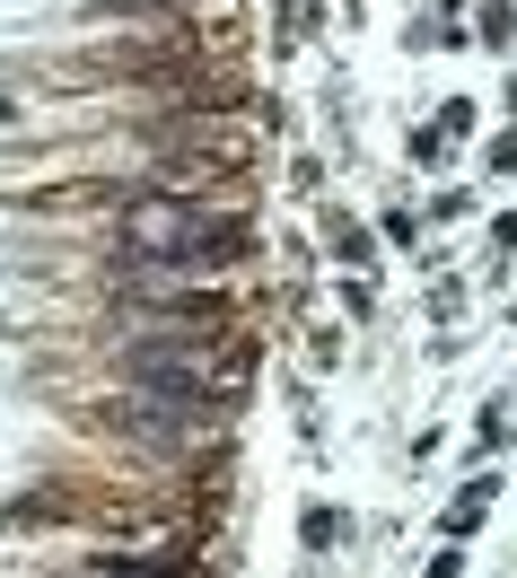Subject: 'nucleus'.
<instances>
[{
	"instance_id": "obj_1",
	"label": "nucleus",
	"mask_w": 517,
	"mask_h": 578,
	"mask_svg": "<svg viewBox=\"0 0 517 578\" xmlns=\"http://www.w3.org/2000/svg\"><path fill=\"white\" fill-rule=\"evenodd\" d=\"M202 570V535H167V544H149V553H124V544H106V553H88L71 578H193Z\"/></svg>"
},
{
	"instance_id": "obj_3",
	"label": "nucleus",
	"mask_w": 517,
	"mask_h": 578,
	"mask_svg": "<svg viewBox=\"0 0 517 578\" xmlns=\"http://www.w3.org/2000/svg\"><path fill=\"white\" fill-rule=\"evenodd\" d=\"M325 544H342V517L334 508H307V553H325Z\"/></svg>"
},
{
	"instance_id": "obj_4",
	"label": "nucleus",
	"mask_w": 517,
	"mask_h": 578,
	"mask_svg": "<svg viewBox=\"0 0 517 578\" xmlns=\"http://www.w3.org/2000/svg\"><path fill=\"white\" fill-rule=\"evenodd\" d=\"M456 570H465V561H456V553H439V561H430L421 578H456Z\"/></svg>"
},
{
	"instance_id": "obj_2",
	"label": "nucleus",
	"mask_w": 517,
	"mask_h": 578,
	"mask_svg": "<svg viewBox=\"0 0 517 578\" xmlns=\"http://www.w3.org/2000/svg\"><path fill=\"white\" fill-rule=\"evenodd\" d=\"M483 500H492V473H483V482H474V491H465V500L447 508V535H465V526H483Z\"/></svg>"
}]
</instances>
